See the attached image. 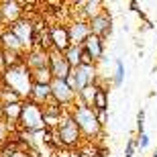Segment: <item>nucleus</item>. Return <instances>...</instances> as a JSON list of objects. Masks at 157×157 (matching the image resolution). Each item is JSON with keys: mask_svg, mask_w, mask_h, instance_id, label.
I'll list each match as a JSON object with an SVG mask.
<instances>
[{"mask_svg": "<svg viewBox=\"0 0 157 157\" xmlns=\"http://www.w3.org/2000/svg\"><path fill=\"white\" fill-rule=\"evenodd\" d=\"M2 84L6 88H10L14 94H18L23 100L29 98L31 88H33V78H31V70L25 63H18L14 67L2 71Z\"/></svg>", "mask_w": 157, "mask_h": 157, "instance_id": "1", "label": "nucleus"}, {"mask_svg": "<svg viewBox=\"0 0 157 157\" xmlns=\"http://www.w3.org/2000/svg\"><path fill=\"white\" fill-rule=\"evenodd\" d=\"M70 112H71V118L76 121V124H78V128H80V133H82V137H84V139L92 141V139L102 137L104 128L100 127L98 118H96V112H94L90 106H80V104H76Z\"/></svg>", "mask_w": 157, "mask_h": 157, "instance_id": "2", "label": "nucleus"}, {"mask_svg": "<svg viewBox=\"0 0 157 157\" xmlns=\"http://www.w3.org/2000/svg\"><path fill=\"white\" fill-rule=\"evenodd\" d=\"M55 137H57L59 145L63 149H70V151H76L78 147L84 143L80 128H78L76 121L71 118V112H65V117L59 121V127L55 128Z\"/></svg>", "mask_w": 157, "mask_h": 157, "instance_id": "3", "label": "nucleus"}, {"mask_svg": "<svg viewBox=\"0 0 157 157\" xmlns=\"http://www.w3.org/2000/svg\"><path fill=\"white\" fill-rule=\"evenodd\" d=\"M18 128L23 133H41L45 131L43 122V108L31 100H23V112L18 118Z\"/></svg>", "mask_w": 157, "mask_h": 157, "instance_id": "4", "label": "nucleus"}, {"mask_svg": "<svg viewBox=\"0 0 157 157\" xmlns=\"http://www.w3.org/2000/svg\"><path fill=\"white\" fill-rule=\"evenodd\" d=\"M98 82H100L98 65H80V67H74L70 71V76L65 78V84L70 86V90L76 96L86 86H92V84H98Z\"/></svg>", "mask_w": 157, "mask_h": 157, "instance_id": "5", "label": "nucleus"}, {"mask_svg": "<svg viewBox=\"0 0 157 157\" xmlns=\"http://www.w3.org/2000/svg\"><path fill=\"white\" fill-rule=\"evenodd\" d=\"M6 29L12 31V35L23 43V47L27 49V51L33 49V41H35V27H33V21H31V18L23 17V18H18L17 23L8 25Z\"/></svg>", "mask_w": 157, "mask_h": 157, "instance_id": "6", "label": "nucleus"}, {"mask_svg": "<svg viewBox=\"0 0 157 157\" xmlns=\"http://www.w3.org/2000/svg\"><path fill=\"white\" fill-rule=\"evenodd\" d=\"M49 88H51V98L55 100L61 108L71 110V108L76 106V94L70 90V86L65 84V80H51Z\"/></svg>", "mask_w": 157, "mask_h": 157, "instance_id": "7", "label": "nucleus"}, {"mask_svg": "<svg viewBox=\"0 0 157 157\" xmlns=\"http://www.w3.org/2000/svg\"><path fill=\"white\" fill-rule=\"evenodd\" d=\"M88 25H90L92 35L98 37V39H102V41L108 39V37L112 35V29H114V25H112V14H110L108 8H104L100 14H96L94 18H90Z\"/></svg>", "mask_w": 157, "mask_h": 157, "instance_id": "8", "label": "nucleus"}, {"mask_svg": "<svg viewBox=\"0 0 157 157\" xmlns=\"http://www.w3.org/2000/svg\"><path fill=\"white\" fill-rule=\"evenodd\" d=\"M49 37H51V51L65 53L71 47L70 33L63 23H55L53 27H49Z\"/></svg>", "mask_w": 157, "mask_h": 157, "instance_id": "9", "label": "nucleus"}, {"mask_svg": "<svg viewBox=\"0 0 157 157\" xmlns=\"http://www.w3.org/2000/svg\"><path fill=\"white\" fill-rule=\"evenodd\" d=\"M25 17V8L23 2H17V0H2L0 2V18H2V25H12L17 23L18 18Z\"/></svg>", "mask_w": 157, "mask_h": 157, "instance_id": "10", "label": "nucleus"}, {"mask_svg": "<svg viewBox=\"0 0 157 157\" xmlns=\"http://www.w3.org/2000/svg\"><path fill=\"white\" fill-rule=\"evenodd\" d=\"M65 27H67V33H70L71 45H84V41L92 35L88 21H82V18H71Z\"/></svg>", "mask_w": 157, "mask_h": 157, "instance_id": "11", "label": "nucleus"}, {"mask_svg": "<svg viewBox=\"0 0 157 157\" xmlns=\"http://www.w3.org/2000/svg\"><path fill=\"white\" fill-rule=\"evenodd\" d=\"M49 71H51L53 80H65L70 76L71 67L67 65L63 53H57V51H49Z\"/></svg>", "mask_w": 157, "mask_h": 157, "instance_id": "12", "label": "nucleus"}, {"mask_svg": "<svg viewBox=\"0 0 157 157\" xmlns=\"http://www.w3.org/2000/svg\"><path fill=\"white\" fill-rule=\"evenodd\" d=\"M82 47H84V53H86V55H90V59H92L96 65L104 59L106 41H102V39H98V37L90 35L86 41H84V45H82Z\"/></svg>", "mask_w": 157, "mask_h": 157, "instance_id": "13", "label": "nucleus"}, {"mask_svg": "<svg viewBox=\"0 0 157 157\" xmlns=\"http://www.w3.org/2000/svg\"><path fill=\"white\" fill-rule=\"evenodd\" d=\"M25 65H27L31 71L49 67V51H43V49H29V51L25 53Z\"/></svg>", "mask_w": 157, "mask_h": 157, "instance_id": "14", "label": "nucleus"}, {"mask_svg": "<svg viewBox=\"0 0 157 157\" xmlns=\"http://www.w3.org/2000/svg\"><path fill=\"white\" fill-rule=\"evenodd\" d=\"M0 49H2V51L21 53V55H25V53H27V49L23 47V43H21L17 37L12 35V31L6 29V27H2V31H0Z\"/></svg>", "mask_w": 157, "mask_h": 157, "instance_id": "15", "label": "nucleus"}, {"mask_svg": "<svg viewBox=\"0 0 157 157\" xmlns=\"http://www.w3.org/2000/svg\"><path fill=\"white\" fill-rule=\"evenodd\" d=\"M27 100H31V102H35L39 106H45L51 100V88H49V84H33Z\"/></svg>", "mask_w": 157, "mask_h": 157, "instance_id": "16", "label": "nucleus"}, {"mask_svg": "<svg viewBox=\"0 0 157 157\" xmlns=\"http://www.w3.org/2000/svg\"><path fill=\"white\" fill-rule=\"evenodd\" d=\"M92 110H108V90H106L104 82L100 80L96 84V96H94V102H92Z\"/></svg>", "mask_w": 157, "mask_h": 157, "instance_id": "17", "label": "nucleus"}, {"mask_svg": "<svg viewBox=\"0 0 157 157\" xmlns=\"http://www.w3.org/2000/svg\"><path fill=\"white\" fill-rule=\"evenodd\" d=\"M4 110V122L8 127H17L18 118H21V112H23V102H12V104L2 106Z\"/></svg>", "mask_w": 157, "mask_h": 157, "instance_id": "18", "label": "nucleus"}, {"mask_svg": "<svg viewBox=\"0 0 157 157\" xmlns=\"http://www.w3.org/2000/svg\"><path fill=\"white\" fill-rule=\"evenodd\" d=\"M82 53H84L82 45H71L70 49L63 53L65 61H67V65H70L71 70H74V67H80V65H82Z\"/></svg>", "mask_w": 157, "mask_h": 157, "instance_id": "19", "label": "nucleus"}, {"mask_svg": "<svg viewBox=\"0 0 157 157\" xmlns=\"http://www.w3.org/2000/svg\"><path fill=\"white\" fill-rule=\"evenodd\" d=\"M110 84L114 88H121L122 84H124V61H122L121 57L114 59V74H112V78H110Z\"/></svg>", "mask_w": 157, "mask_h": 157, "instance_id": "20", "label": "nucleus"}, {"mask_svg": "<svg viewBox=\"0 0 157 157\" xmlns=\"http://www.w3.org/2000/svg\"><path fill=\"white\" fill-rule=\"evenodd\" d=\"M12 102H23V98L14 94L10 88H6L4 84H0V104L6 106V104H12Z\"/></svg>", "mask_w": 157, "mask_h": 157, "instance_id": "21", "label": "nucleus"}, {"mask_svg": "<svg viewBox=\"0 0 157 157\" xmlns=\"http://www.w3.org/2000/svg\"><path fill=\"white\" fill-rule=\"evenodd\" d=\"M31 78H33V84H51L53 76L51 71H49V67H45V70H35L31 71Z\"/></svg>", "mask_w": 157, "mask_h": 157, "instance_id": "22", "label": "nucleus"}, {"mask_svg": "<svg viewBox=\"0 0 157 157\" xmlns=\"http://www.w3.org/2000/svg\"><path fill=\"white\" fill-rule=\"evenodd\" d=\"M14 127H8L4 121H0V145H4V143H8L10 141V131Z\"/></svg>", "mask_w": 157, "mask_h": 157, "instance_id": "23", "label": "nucleus"}, {"mask_svg": "<svg viewBox=\"0 0 157 157\" xmlns=\"http://www.w3.org/2000/svg\"><path fill=\"white\" fill-rule=\"evenodd\" d=\"M135 151H137V137H131L124 145V157H135Z\"/></svg>", "mask_w": 157, "mask_h": 157, "instance_id": "24", "label": "nucleus"}, {"mask_svg": "<svg viewBox=\"0 0 157 157\" xmlns=\"http://www.w3.org/2000/svg\"><path fill=\"white\" fill-rule=\"evenodd\" d=\"M145 133V108H141L137 112V135Z\"/></svg>", "mask_w": 157, "mask_h": 157, "instance_id": "25", "label": "nucleus"}, {"mask_svg": "<svg viewBox=\"0 0 157 157\" xmlns=\"http://www.w3.org/2000/svg\"><path fill=\"white\" fill-rule=\"evenodd\" d=\"M149 143H151V139H149L147 133H143V135L137 137V149H139V151H145L147 147H149Z\"/></svg>", "mask_w": 157, "mask_h": 157, "instance_id": "26", "label": "nucleus"}, {"mask_svg": "<svg viewBox=\"0 0 157 157\" xmlns=\"http://www.w3.org/2000/svg\"><path fill=\"white\" fill-rule=\"evenodd\" d=\"M94 112H96V110H94ZM96 118H98L100 127L104 128L106 124H108V110H98V112H96Z\"/></svg>", "mask_w": 157, "mask_h": 157, "instance_id": "27", "label": "nucleus"}, {"mask_svg": "<svg viewBox=\"0 0 157 157\" xmlns=\"http://www.w3.org/2000/svg\"><path fill=\"white\" fill-rule=\"evenodd\" d=\"M10 157H29V153L25 151V149H18V151H14Z\"/></svg>", "mask_w": 157, "mask_h": 157, "instance_id": "28", "label": "nucleus"}, {"mask_svg": "<svg viewBox=\"0 0 157 157\" xmlns=\"http://www.w3.org/2000/svg\"><path fill=\"white\" fill-rule=\"evenodd\" d=\"M2 71H4V63H2V51H0V76H2Z\"/></svg>", "mask_w": 157, "mask_h": 157, "instance_id": "29", "label": "nucleus"}, {"mask_svg": "<svg viewBox=\"0 0 157 157\" xmlns=\"http://www.w3.org/2000/svg\"><path fill=\"white\" fill-rule=\"evenodd\" d=\"M0 121H4V110H2V104H0Z\"/></svg>", "mask_w": 157, "mask_h": 157, "instance_id": "30", "label": "nucleus"}, {"mask_svg": "<svg viewBox=\"0 0 157 157\" xmlns=\"http://www.w3.org/2000/svg\"><path fill=\"white\" fill-rule=\"evenodd\" d=\"M0 29H2V18H0Z\"/></svg>", "mask_w": 157, "mask_h": 157, "instance_id": "31", "label": "nucleus"}, {"mask_svg": "<svg viewBox=\"0 0 157 157\" xmlns=\"http://www.w3.org/2000/svg\"><path fill=\"white\" fill-rule=\"evenodd\" d=\"M153 71H157V63H155V70H153Z\"/></svg>", "mask_w": 157, "mask_h": 157, "instance_id": "32", "label": "nucleus"}, {"mask_svg": "<svg viewBox=\"0 0 157 157\" xmlns=\"http://www.w3.org/2000/svg\"><path fill=\"white\" fill-rule=\"evenodd\" d=\"M51 157H53V155H51Z\"/></svg>", "mask_w": 157, "mask_h": 157, "instance_id": "33", "label": "nucleus"}]
</instances>
